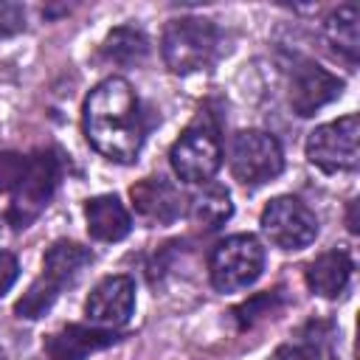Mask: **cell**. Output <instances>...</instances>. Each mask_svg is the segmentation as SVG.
<instances>
[{"instance_id":"cell-23","label":"cell","mask_w":360,"mask_h":360,"mask_svg":"<svg viewBox=\"0 0 360 360\" xmlns=\"http://www.w3.org/2000/svg\"><path fill=\"white\" fill-rule=\"evenodd\" d=\"M25 28V8L20 3H0V37L20 34Z\"/></svg>"},{"instance_id":"cell-6","label":"cell","mask_w":360,"mask_h":360,"mask_svg":"<svg viewBox=\"0 0 360 360\" xmlns=\"http://www.w3.org/2000/svg\"><path fill=\"white\" fill-rule=\"evenodd\" d=\"M307 160L326 174L354 172L360 163V118L349 112L338 121L321 124L307 138Z\"/></svg>"},{"instance_id":"cell-1","label":"cell","mask_w":360,"mask_h":360,"mask_svg":"<svg viewBox=\"0 0 360 360\" xmlns=\"http://www.w3.org/2000/svg\"><path fill=\"white\" fill-rule=\"evenodd\" d=\"M82 129L87 143L115 163H135L146 138L138 93L124 76L98 82L82 107Z\"/></svg>"},{"instance_id":"cell-20","label":"cell","mask_w":360,"mask_h":360,"mask_svg":"<svg viewBox=\"0 0 360 360\" xmlns=\"http://www.w3.org/2000/svg\"><path fill=\"white\" fill-rule=\"evenodd\" d=\"M28 169V158L20 152H0V194L14 191Z\"/></svg>"},{"instance_id":"cell-7","label":"cell","mask_w":360,"mask_h":360,"mask_svg":"<svg viewBox=\"0 0 360 360\" xmlns=\"http://www.w3.org/2000/svg\"><path fill=\"white\" fill-rule=\"evenodd\" d=\"M231 174L242 186H264L284 172L281 143L262 129H239L231 138Z\"/></svg>"},{"instance_id":"cell-11","label":"cell","mask_w":360,"mask_h":360,"mask_svg":"<svg viewBox=\"0 0 360 360\" xmlns=\"http://www.w3.org/2000/svg\"><path fill=\"white\" fill-rule=\"evenodd\" d=\"M118 340L115 329L101 326H84V323H68L59 332L48 335L42 349L48 360H87L93 352H101Z\"/></svg>"},{"instance_id":"cell-17","label":"cell","mask_w":360,"mask_h":360,"mask_svg":"<svg viewBox=\"0 0 360 360\" xmlns=\"http://www.w3.org/2000/svg\"><path fill=\"white\" fill-rule=\"evenodd\" d=\"M231 214H233V202H231L228 188H222V186H205L200 194L191 197V205H188L191 222L202 231L222 228L231 219Z\"/></svg>"},{"instance_id":"cell-25","label":"cell","mask_w":360,"mask_h":360,"mask_svg":"<svg viewBox=\"0 0 360 360\" xmlns=\"http://www.w3.org/2000/svg\"><path fill=\"white\" fill-rule=\"evenodd\" d=\"M346 222H349V231H352V233L360 231V228H357V200L349 202V219H346Z\"/></svg>"},{"instance_id":"cell-27","label":"cell","mask_w":360,"mask_h":360,"mask_svg":"<svg viewBox=\"0 0 360 360\" xmlns=\"http://www.w3.org/2000/svg\"><path fill=\"white\" fill-rule=\"evenodd\" d=\"M0 360H8V357H6V352H3V349H0Z\"/></svg>"},{"instance_id":"cell-3","label":"cell","mask_w":360,"mask_h":360,"mask_svg":"<svg viewBox=\"0 0 360 360\" xmlns=\"http://www.w3.org/2000/svg\"><path fill=\"white\" fill-rule=\"evenodd\" d=\"M219 51V28L202 17H180L166 22L160 37V53L172 73L205 70Z\"/></svg>"},{"instance_id":"cell-19","label":"cell","mask_w":360,"mask_h":360,"mask_svg":"<svg viewBox=\"0 0 360 360\" xmlns=\"http://www.w3.org/2000/svg\"><path fill=\"white\" fill-rule=\"evenodd\" d=\"M59 292H62V290H59L53 281H48L45 276H39V278H34V281L28 284V290L17 298L14 315H17V318H25V321H37V318H42V315L56 304Z\"/></svg>"},{"instance_id":"cell-24","label":"cell","mask_w":360,"mask_h":360,"mask_svg":"<svg viewBox=\"0 0 360 360\" xmlns=\"http://www.w3.org/2000/svg\"><path fill=\"white\" fill-rule=\"evenodd\" d=\"M17 276H20V262H17V256L8 253V250H0V298L14 287Z\"/></svg>"},{"instance_id":"cell-5","label":"cell","mask_w":360,"mask_h":360,"mask_svg":"<svg viewBox=\"0 0 360 360\" xmlns=\"http://www.w3.org/2000/svg\"><path fill=\"white\" fill-rule=\"evenodd\" d=\"M62 177V163L56 158V152L51 149H39L28 158V169L20 180V186L14 188L11 205L6 211V222L17 231L28 228L51 202L56 186Z\"/></svg>"},{"instance_id":"cell-9","label":"cell","mask_w":360,"mask_h":360,"mask_svg":"<svg viewBox=\"0 0 360 360\" xmlns=\"http://www.w3.org/2000/svg\"><path fill=\"white\" fill-rule=\"evenodd\" d=\"M132 312H135V281L124 273L101 278L84 301L87 321L101 329L124 326L132 318Z\"/></svg>"},{"instance_id":"cell-4","label":"cell","mask_w":360,"mask_h":360,"mask_svg":"<svg viewBox=\"0 0 360 360\" xmlns=\"http://www.w3.org/2000/svg\"><path fill=\"white\" fill-rule=\"evenodd\" d=\"M264 270V248L253 233H233L208 253V278L219 292L250 287Z\"/></svg>"},{"instance_id":"cell-8","label":"cell","mask_w":360,"mask_h":360,"mask_svg":"<svg viewBox=\"0 0 360 360\" xmlns=\"http://www.w3.org/2000/svg\"><path fill=\"white\" fill-rule=\"evenodd\" d=\"M264 236L281 250H301L315 242L318 236V217L307 202L292 194L273 197L259 219Z\"/></svg>"},{"instance_id":"cell-26","label":"cell","mask_w":360,"mask_h":360,"mask_svg":"<svg viewBox=\"0 0 360 360\" xmlns=\"http://www.w3.org/2000/svg\"><path fill=\"white\" fill-rule=\"evenodd\" d=\"M3 225H6V217L0 214V236H3Z\"/></svg>"},{"instance_id":"cell-16","label":"cell","mask_w":360,"mask_h":360,"mask_svg":"<svg viewBox=\"0 0 360 360\" xmlns=\"http://www.w3.org/2000/svg\"><path fill=\"white\" fill-rule=\"evenodd\" d=\"M323 34L326 42L335 48V53L346 56L352 65L360 56V11L354 3L338 6L326 20H323Z\"/></svg>"},{"instance_id":"cell-12","label":"cell","mask_w":360,"mask_h":360,"mask_svg":"<svg viewBox=\"0 0 360 360\" xmlns=\"http://www.w3.org/2000/svg\"><path fill=\"white\" fill-rule=\"evenodd\" d=\"M132 205L141 217L169 225L183 214V194L166 177H143L129 188Z\"/></svg>"},{"instance_id":"cell-13","label":"cell","mask_w":360,"mask_h":360,"mask_svg":"<svg viewBox=\"0 0 360 360\" xmlns=\"http://www.w3.org/2000/svg\"><path fill=\"white\" fill-rule=\"evenodd\" d=\"M84 219H87V233L98 242H121L129 228V211L115 194H98L84 202Z\"/></svg>"},{"instance_id":"cell-14","label":"cell","mask_w":360,"mask_h":360,"mask_svg":"<svg viewBox=\"0 0 360 360\" xmlns=\"http://www.w3.org/2000/svg\"><path fill=\"white\" fill-rule=\"evenodd\" d=\"M352 270H354V264H352L349 253L332 248V250L321 253L318 259H312L307 264L304 278H307V287L315 295H321V298H338L346 290V284L352 278Z\"/></svg>"},{"instance_id":"cell-21","label":"cell","mask_w":360,"mask_h":360,"mask_svg":"<svg viewBox=\"0 0 360 360\" xmlns=\"http://www.w3.org/2000/svg\"><path fill=\"white\" fill-rule=\"evenodd\" d=\"M276 298H278L276 292H264V295H256V298H250V301L239 304V307L233 309V318H236L239 329H248V326H250L256 318L267 315V307L273 309V301H276Z\"/></svg>"},{"instance_id":"cell-15","label":"cell","mask_w":360,"mask_h":360,"mask_svg":"<svg viewBox=\"0 0 360 360\" xmlns=\"http://www.w3.org/2000/svg\"><path fill=\"white\" fill-rule=\"evenodd\" d=\"M93 262V250L79 245V242H68V239H59L53 242L45 256H42V276L48 281H53L59 290L65 284H70L87 264Z\"/></svg>"},{"instance_id":"cell-10","label":"cell","mask_w":360,"mask_h":360,"mask_svg":"<svg viewBox=\"0 0 360 360\" xmlns=\"http://www.w3.org/2000/svg\"><path fill=\"white\" fill-rule=\"evenodd\" d=\"M343 93V79L321 68L318 62H301L290 79V107L295 115L309 118L321 107L332 104Z\"/></svg>"},{"instance_id":"cell-2","label":"cell","mask_w":360,"mask_h":360,"mask_svg":"<svg viewBox=\"0 0 360 360\" xmlns=\"http://www.w3.org/2000/svg\"><path fill=\"white\" fill-rule=\"evenodd\" d=\"M169 163L177 180L191 186H205L222 166V141L219 127L208 112H200L172 143Z\"/></svg>"},{"instance_id":"cell-22","label":"cell","mask_w":360,"mask_h":360,"mask_svg":"<svg viewBox=\"0 0 360 360\" xmlns=\"http://www.w3.org/2000/svg\"><path fill=\"white\" fill-rule=\"evenodd\" d=\"M270 360H321V352L312 340H298V343H284L278 346Z\"/></svg>"},{"instance_id":"cell-18","label":"cell","mask_w":360,"mask_h":360,"mask_svg":"<svg viewBox=\"0 0 360 360\" xmlns=\"http://www.w3.org/2000/svg\"><path fill=\"white\" fill-rule=\"evenodd\" d=\"M101 53H104L110 62L135 65V62H141V59L149 53V39L143 37V31H138V28H132V25H118V28H112V31L104 37Z\"/></svg>"}]
</instances>
